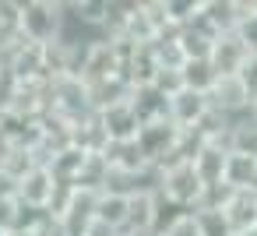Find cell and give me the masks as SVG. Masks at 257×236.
Here are the masks:
<instances>
[{"label": "cell", "instance_id": "cell-2", "mask_svg": "<svg viewBox=\"0 0 257 236\" xmlns=\"http://www.w3.org/2000/svg\"><path fill=\"white\" fill-rule=\"evenodd\" d=\"M169 236H208V232L201 229V222H197V218L183 215V218H176V222L169 225Z\"/></svg>", "mask_w": 257, "mask_h": 236}, {"label": "cell", "instance_id": "cell-1", "mask_svg": "<svg viewBox=\"0 0 257 236\" xmlns=\"http://www.w3.org/2000/svg\"><path fill=\"white\" fill-rule=\"evenodd\" d=\"M201 187H204V180L197 176L194 162H180V166H173V169L166 173V194H169L173 201H187V197H194Z\"/></svg>", "mask_w": 257, "mask_h": 236}]
</instances>
